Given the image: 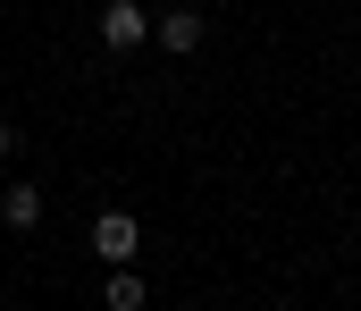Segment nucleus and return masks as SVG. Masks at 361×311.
<instances>
[{"instance_id": "obj_1", "label": "nucleus", "mask_w": 361, "mask_h": 311, "mask_svg": "<svg viewBox=\"0 0 361 311\" xmlns=\"http://www.w3.org/2000/svg\"><path fill=\"white\" fill-rule=\"evenodd\" d=\"M92 34H101V51H143L152 42V17H143V0H109L92 17Z\"/></svg>"}, {"instance_id": "obj_2", "label": "nucleus", "mask_w": 361, "mask_h": 311, "mask_svg": "<svg viewBox=\"0 0 361 311\" xmlns=\"http://www.w3.org/2000/svg\"><path fill=\"white\" fill-rule=\"evenodd\" d=\"M135 244H143V227H135V210H101L92 219V252L118 269V261H135Z\"/></svg>"}, {"instance_id": "obj_3", "label": "nucleus", "mask_w": 361, "mask_h": 311, "mask_svg": "<svg viewBox=\"0 0 361 311\" xmlns=\"http://www.w3.org/2000/svg\"><path fill=\"white\" fill-rule=\"evenodd\" d=\"M152 42H160V51H202V8H169V17H152Z\"/></svg>"}, {"instance_id": "obj_4", "label": "nucleus", "mask_w": 361, "mask_h": 311, "mask_svg": "<svg viewBox=\"0 0 361 311\" xmlns=\"http://www.w3.org/2000/svg\"><path fill=\"white\" fill-rule=\"evenodd\" d=\"M0 227H17V236L42 227V185H8V194H0Z\"/></svg>"}, {"instance_id": "obj_5", "label": "nucleus", "mask_w": 361, "mask_h": 311, "mask_svg": "<svg viewBox=\"0 0 361 311\" xmlns=\"http://www.w3.org/2000/svg\"><path fill=\"white\" fill-rule=\"evenodd\" d=\"M101 311H143V278H135V261H118V269H109V286H101Z\"/></svg>"}, {"instance_id": "obj_6", "label": "nucleus", "mask_w": 361, "mask_h": 311, "mask_svg": "<svg viewBox=\"0 0 361 311\" xmlns=\"http://www.w3.org/2000/svg\"><path fill=\"white\" fill-rule=\"evenodd\" d=\"M8 152H17V135H8V126H0V160H8Z\"/></svg>"}]
</instances>
